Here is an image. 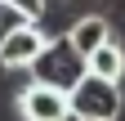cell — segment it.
Returning a JSON list of instances; mask_svg holds the SVG:
<instances>
[{"mask_svg": "<svg viewBox=\"0 0 125 121\" xmlns=\"http://www.w3.org/2000/svg\"><path fill=\"white\" fill-rule=\"evenodd\" d=\"M62 40H67L81 58H89L98 45H107V40H112V27H107V18H98V13H85L81 23H72V32L62 36Z\"/></svg>", "mask_w": 125, "mask_h": 121, "instance_id": "5", "label": "cell"}, {"mask_svg": "<svg viewBox=\"0 0 125 121\" xmlns=\"http://www.w3.org/2000/svg\"><path fill=\"white\" fill-rule=\"evenodd\" d=\"M18 112H22L27 121H72L67 94H54V90H45V85H27V90H22Z\"/></svg>", "mask_w": 125, "mask_h": 121, "instance_id": "4", "label": "cell"}, {"mask_svg": "<svg viewBox=\"0 0 125 121\" xmlns=\"http://www.w3.org/2000/svg\"><path fill=\"white\" fill-rule=\"evenodd\" d=\"M31 72H36L31 85H45V90H54V94H72V85L85 76V58L76 54L67 40H45V49H40L36 63H31Z\"/></svg>", "mask_w": 125, "mask_h": 121, "instance_id": "1", "label": "cell"}, {"mask_svg": "<svg viewBox=\"0 0 125 121\" xmlns=\"http://www.w3.org/2000/svg\"><path fill=\"white\" fill-rule=\"evenodd\" d=\"M85 76H94V81H107V85H116L121 76H125V49L116 40H107V45H98L89 58H85Z\"/></svg>", "mask_w": 125, "mask_h": 121, "instance_id": "6", "label": "cell"}, {"mask_svg": "<svg viewBox=\"0 0 125 121\" xmlns=\"http://www.w3.org/2000/svg\"><path fill=\"white\" fill-rule=\"evenodd\" d=\"M67 112H72V121H116L121 94H116V85H107V81L81 76L72 85V94H67Z\"/></svg>", "mask_w": 125, "mask_h": 121, "instance_id": "2", "label": "cell"}, {"mask_svg": "<svg viewBox=\"0 0 125 121\" xmlns=\"http://www.w3.org/2000/svg\"><path fill=\"white\" fill-rule=\"evenodd\" d=\"M40 49H45V32L36 23L13 27L9 36H0V63H5V67H31L40 58Z\"/></svg>", "mask_w": 125, "mask_h": 121, "instance_id": "3", "label": "cell"}]
</instances>
